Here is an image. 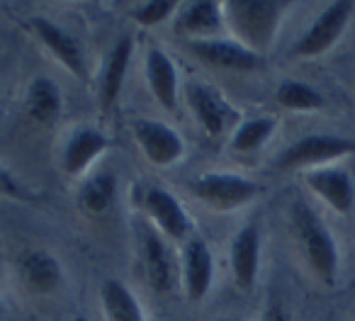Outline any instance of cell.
I'll return each instance as SVG.
<instances>
[{
	"mask_svg": "<svg viewBox=\"0 0 355 321\" xmlns=\"http://www.w3.org/2000/svg\"><path fill=\"white\" fill-rule=\"evenodd\" d=\"M0 316H3V300H0Z\"/></svg>",
	"mask_w": 355,
	"mask_h": 321,
	"instance_id": "29",
	"label": "cell"
},
{
	"mask_svg": "<svg viewBox=\"0 0 355 321\" xmlns=\"http://www.w3.org/2000/svg\"><path fill=\"white\" fill-rule=\"evenodd\" d=\"M132 134L137 146L141 148L144 158L156 168L175 166L185 156L183 137L158 119H134Z\"/></svg>",
	"mask_w": 355,
	"mask_h": 321,
	"instance_id": "8",
	"label": "cell"
},
{
	"mask_svg": "<svg viewBox=\"0 0 355 321\" xmlns=\"http://www.w3.org/2000/svg\"><path fill=\"white\" fill-rule=\"evenodd\" d=\"M185 103L209 137H224L241 124V112L229 103L222 90L209 83H190L185 88Z\"/></svg>",
	"mask_w": 355,
	"mask_h": 321,
	"instance_id": "5",
	"label": "cell"
},
{
	"mask_svg": "<svg viewBox=\"0 0 355 321\" xmlns=\"http://www.w3.org/2000/svg\"><path fill=\"white\" fill-rule=\"evenodd\" d=\"M173 12H175V3H171V0H146L141 6L132 8L129 15L141 27H156L161 22H166Z\"/></svg>",
	"mask_w": 355,
	"mask_h": 321,
	"instance_id": "25",
	"label": "cell"
},
{
	"mask_svg": "<svg viewBox=\"0 0 355 321\" xmlns=\"http://www.w3.org/2000/svg\"><path fill=\"white\" fill-rule=\"evenodd\" d=\"M0 195L10 200H30L27 188L3 164H0Z\"/></svg>",
	"mask_w": 355,
	"mask_h": 321,
	"instance_id": "26",
	"label": "cell"
},
{
	"mask_svg": "<svg viewBox=\"0 0 355 321\" xmlns=\"http://www.w3.org/2000/svg\"><path fill=\"white\" fill-rule=\"evenodd\" d=\"M290 224L297 246H300L302 256H304L309 270L316 275V280H321L324 285H334L338 277L340 256L334 234L324 224V219L306 202L297 200L290 209Z\"/></svg>",
	"mask_w": 355,
	"mask_h": 321,
	"instance_id": "2",
	"label": "cell"
},
{
	"mask_svg": "<svg viewBox=\"0 0 355 321\" xmlns=\"http://www.w3.org/2000/svg\"><path fill=\"white\" fill-rule=\"evenodd\" d=\"M275 100L280 107L290 110V112H319L326 105L324 95L314 85L295 78L280 80V85L275 88Z\"/></svg>",
	"mask_w": 355,
	"mask_h": 321,
	"instance_id": "23",
	"label": "cell"
},
{
	"mask_svg": "<svg viewBox=\"0 0 355 321\" xmlns=\"http://www.w3.org/2000/svg\"><path fill=\"white\" fill-rule=\"evenodd\" d=\"M139 256L148 285L158 292H168L175 282V261L166 238L153 227H139Z\"/></svg>",
	"mask_w": 355,
	"mask_h": 321,
	"instance_id": "12",
	"label": "cell"
},
{
	"mask_svg": "<svg viewBox=\"0 0 355 321\" xmlns=\"http://www.w3.org/2000/svg\"><path fill=\"white\" fill-rule=\"evenodd\" d=\"M141 209L151 224H156V232L163 238L175 243H185L193 236V222H190L188 209L183 202L171 193V190L161 188V185H146L139 195Z\"/></svg>",
	"mask_w": 355,
	"mask_h": 321,
	"instance_id": "6",
	"label": "cell"
},
{
	"mask_svg": "<svg viewBox=\"0 0 355 321\" xmlns=\"http://www.w3.org/2000/svg\"><path fill=\"white\" fill-rule=\"evenodd\" d=\"M258 321H295V319H292L290 309H287L280 300H270V302H266Z\"/></svg>",
	"mask_w": 355,
	"mask_h": 321,
	"instance_id": "27",
	"label": "cell"
},
{
	"mask_svg": "<svg viewBox=\"0 0 355 321\" xmlns=\"http://www.w3.org/2000/svg\"><path fill=\"white\" fill-rule=\"evenodd\" d=\"M17 272H20V280L37 295H49L64 280L61 263L49 251H42V248H32V251L22 253L17 261Z\"/></svg>",
	"mask_w": 355,
	"mask_h": 321,
	"instance_id": "18",
	"label": "cell"
},
{
	"mask_svg": "<svg viewBox=\"0 0 355 321\" xmlns=\"http://www.w3.org/2000/svg\"><path fill=\"white\" fill-rule=\"evenodd\" d=\"M178 30L190 40H212L227 30L224 3H188L178 12Z\"/></svg>",
	"mask_w": 355,
	"mask_h": 321,
	"instance_id": "16",
	"label": "cell"
},
{
	"mask_svg": "<svg viewBox=\"0 0 355 321\" xmlns=\"http://www.w3.org/2000/svg\"><path fill=\"white\" fill-rule=\"evenodd\" d=\"M355 153V139L340 134H306L280 151L275 166L280 171H314L334 166Z\"/></svg>",
	"mask_w": 355,
	"mask_h": 321,
	"instance_id": "3",
	"label": "cell"
},
{
	"mask_svg": "<svg viewBox=\"0 0 355 321\" xmlns=\"http://www.w3.org/2000/svg\"><path fill=\"white\" fill-rule=\"evenodd\" d=\"M214 321H239L236 316H219V319H214Z\"/></svg>",
	"mask_w": 355,
	"mask_h": 321,
	"instance_id": "28",
	"label": "cell"
},
{
	"mask_svg": "<svg viewBox=\"0 0 355 321\" xmlns=\"http://www.w3.org/2000/svg\"><path fill=\"white\" fill-rule=\"evenodd\" d=\"M229 266L239 290H253L261 270V229L243 224L229 248Z\"/></svg>",
	"mask_w": 355,
	"mask_h": 321,
	"instance_id": "15",
	"label": "cell"
},
{
	"mask_svg": "<svg viewBox=\"0 0 355 321\" xmlns=\"http://www.w3.org/2000/svg\"><path fill=\"white\" fill-rule=\"evenodd\" d=\"M353 12V3H331V6H326L314 17V22L304 30V35L295 42L292 56H297V59H316V56L326 54L343 37Z\"/></svg>",
	"mask_w": 355,
	"mask_h": 321,
	"instance_id": "7",
	"label": "cell"
},
{
	"mask_svg": "<svg viewBox=\"0 0 355 321\" xmlns=\"http://www.w3.org/2000/svg\"><path fill=\"white\" fill-rule=\"evenodd\" d=\"M214 280V256L207 241L200 236H190L180 251V282L188 302L198 304L207 297Z\"/></svg>",
	"mask_w": 355,
	"mask_h": 321,
	"instance_id": "10",
	"label": "cell"
},
{
	"mask_svg": "<svg viewBox=\"0 0 355 321\" xmlns=\"http://www.w3.org/2000/svg\"><path fill=\"white\" fill-rule=\"evenodd\" d=\"M132 37H119L114 46L110 49L107 59H105L103 73H100V103L105 110L114 107L119 100V93L124 88V78H127L129 61H132Z\"/></svg>",
	"mask_w": 355,
	"mask_h": 321,
	"instance_id": "19",
	"label": "cell"
},
{
	"mask_svg": "<svg viewBox=\"0 0 355 321\" xmlns=\"http://www.w3.org/2000/svg\"><path fill=\"white\" fill-rule=\"evenodd\" d=\"M190 193L214 212H234L239 207H246L248 202L261 195V185L256 180L239 173H202L190 180Z\"/></svg>",
	"mask_w": 355,
	"mask_h": 321,
	"instance_id": "4",
	"label": "cell"
},
{
	"mask_svg": "<svg viewBox=\"0 0 355 321\" xmlns=\"http://www.w3.org/2000/svg\"><path fill=\"white\" fill-rule=\"evenodd\" d=\"M30 25L35 30V35L40 37L42 44L49 49V54L54 59H59V64L69 73L78 76V78H88V64H85L83 46L71 32H66L64 27L46 20V17H32Z\"/></svg>",
	"mask_w": 355,
	"mask_h": 321,
	"instance_id": "13",
	"label": "cell"
},
{
	"mask_svg": "<svg viewBox=\"0 0 355 321\" xmlns=\"http://www.w3.org/2000/svg\"><path fill=\"white\" fill-rule=\"evenodd\" d=\"M290 12L287 3H268V0H232L224 3V17L232 40L246 49L263 56L272 49L282 20Z\"/></svg>",
	"mask_w": 355,
	"mask_h": 321,
	"instance_id": "1",
	"label": "cell"
},
{
	"mask_svg": "<svg viewBox=\"0 0 355 321\" xmlns=\"http://www.w3.org/2000/svg\"><path fill=\"white\" fill-rule=\"evenodd\" d=\"M117 198V175L112 171H95L88 178H83L78 188V202L83 212L100 217L114 205Z\"/></svg>",
	"mask_w": 355,
	"mask_h": 321,
	"instance_id": "22",
	"label": "cell"
},
{
	"mask_svg": "<svg viewBox=\"0 0 355 321\" xmlns=\"http://www.w3.org/2000/svg\"><path fill=\"white\" fill-rule=\"evenodd\" d=\"M100 304H103L105 321H146L137 295L129 290L127 282L117 277H107L100 285Z\"/></svg>",
	"mask_w": 355,
	"mask_h": 321,
	"instance_id": "21",
	"label": "cell"
},
{
	"mask_svg": "<svg viewBox=\"0 0 355 321\" xmlns=\"http://www.w3.org/2000/svg\"><path fill=\"white\" fill-rule=\"evenodd\" d=\"M277 119L272 117H251L241 119L236 129L232 132V151L234 153H253L275 134Z\"/></svg>",
	"mask_w": 355,
	"mask_h": 321,
	"instance_id": "24",
	"label": "cell"
},
{
	"mask_svg": "<svg viewBox=\"0 0 355 321\" xmlns=\"http://www.w3.org/2000/svg\"><path fill=\"white\" fill-rule=\"evenodd\" d=\"M25 107L32 119L51 124L64 112V95L49 76H35L25 90Z\"/></svg>",
	"mask_w": 355,
	"mask_h": 321,
	"instance_id": "20",
	"label": "cell"
},
{
	"mask_svg": "<svg viewBox=\"0 0 355 321\" xmlns=\"http://www.w3.org/2000/svg\"><path fill=\"white\" fill-rule=\"evenodd\" d=\"M304 183L319 200H324L334 212L348 214L355 205V183L340 166H324L304 173Z\"/></svg>",
	"mask_w": 355,
	"mask_h": 321,
	"instance_id": "14",
	"label": "cell"
},
{
	"mask_svg": "<svg viewBox=\"0 0 355 321\" xmlns=\"http://www.w3.org/2000/svg\"><path fill=\"white\" fill-rule=\"evenodd\" d=\"M144 73H146V83L151 95L158 100L163 110H175L178 107V69L173 59L163 49L153 46L146 51L144 59Z\"/></svg>",
	"mask_w": 355,
	"mask_h": 321,
	"instance_id": "17",
	"label": "cell"
},
{
	"mask_svg": "<svg viewBox=\"0 0 355 321\" xmlns=\"http://www.w3.org/2000/svg\"><path fill=\"white\" fill-rule=\"evenodd\" d=\"M110 148V139L95 127H76L66 137L61 148V168L69 178H80L90 171V166Z\"/></svg>",
	"mask_w": 355,
	"mask_h": 321,
	"instance_id": "11",
	"label": "cell"
},
{
	"mask_svg": "<svg viewBox=\"0 0 355 321\" xmlns=\"http://www.w3.org/2000/svg\"><path fill=\"white\" fill-rule=\"evenodd\" d=\"M188 51L198 61H202L205 66L212 69H224V71H258L263 69V56H258L256 51L246 49L243 44H239L232 37H212V40H190Z\"/></svg>",
	"mask_w": 355,
	"mask_h": 321,
	"instance_id": "9",
	"label": "cell"
}]
</instances>
